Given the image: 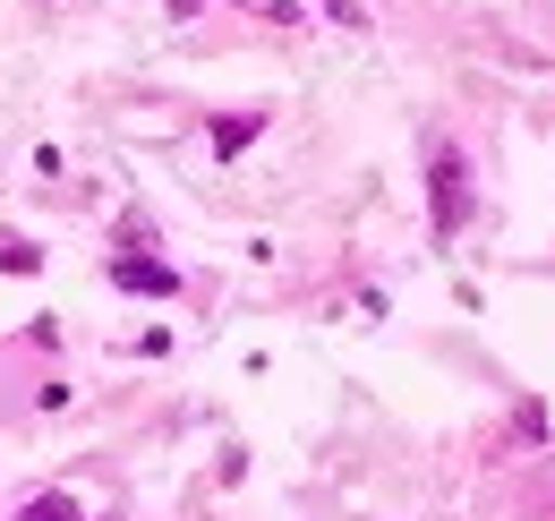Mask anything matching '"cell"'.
I'll return each mask as SVG.
<instances>
[{"mask_svg": "<svg viewBox=\"0 0 555 521\" xmlns=\"http://www.w3.org/2000/svg\"><path fill=\"white\" fill-rule=\"evenodd\" d=\"M171 9H180V17H189V9H206V0H171Z\"/></svg>", "mask_w": 555, "mask_h": 521, "instance_id": "obj_6", "label": "cell"}, {"mask_svg": "<svg viewBox=\"0 0 555 521\" xmlns=\"http://www.w3.org/2000/svg\"><path fill=\"white\" fill-rule=\"evenodd\" d=\"M257 129H266L257 112H222V120H214V154H240V145H248Z\"/></svg>", "mask_w": 555, "mask_h": 521, "instance_id": "obj_3", "label": "cell"}, {"mask_svg": "<svg viewBox=\"0 0 555 521\" xmlns=\"http://www.w3.org/2000/svg\"><path fill=\"white\" fill-rule=\"evenodd\" d=\"M17 521H77V496L43 487V496H26V505H17Z\"/></svg>", "mask_w": 555, "mask_h": 521, "instance_id": "obj_4", "label": "cell"}, {"mask_svg": "<svg viewBox=\"0 0 555 521\" xmlns=\"http://www.w3.org/2000/svg\"><path fill=\"white\" fill-rule=\"evenodd\" d=\"M427 223H436V240H453L470 223V163L453 145H427Z\"/></svg>", "mask_w": 555, "mask_h": 521, "instance_id": "obj_1", "label": "cell"}, {"mask_svg": "<svg viewBox=\"0 0 555 521\" xmlns=\"http://www.w3.org/2000/svg\"><path fill=\"white\" fill-rule=\"evenodd\" d=\"M26 265H35V249H26V240H0V274H26Z\"/></svg>", "mask_w": 555, "mask_h": 521, "instance_id": "obj_5", "label": "cell"}, {"mask_svg": "<svg viewBox=\"0 0 555 521\" xmlns=\"http://www.w3.org/2000/svg\"><path fill=\"white\" fill-rule=\"evenodd\" d=\"M112 282L138 291V300H171V291H180V265H163V257H112Z\"/></svg>", "mask_w": 555, "mask_h": 521, "instance_id": "obj_2", "label": "cell"}]
</instances>
